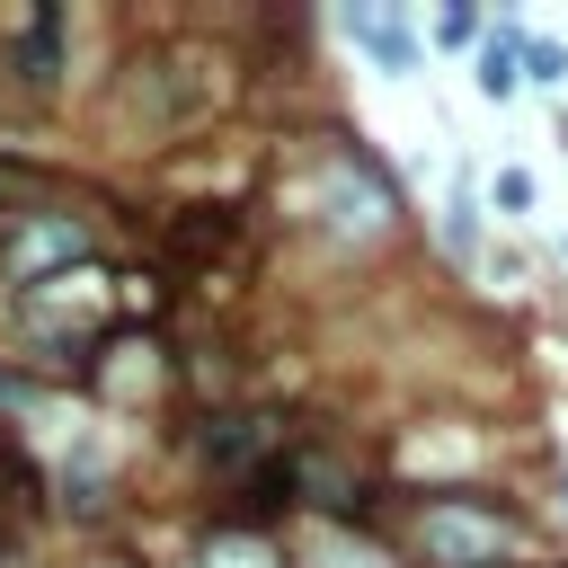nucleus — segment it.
<instances>
[{"label":"nucleus","instance_id":"39448f33","mask_svg":"<svg viewBox=\"0 0 568 568\" xmlns=\"http://www.w3.org/2000/svg\"><path fill=\"white\" fill-rule=\"evenodd\" d=\"M231 240H240V213H222V204H186V213H169V222H160V248H169V257H186V266L231 257Z\"/></svg>","mask_w":568,"mask_h":568},{"label":"nucleus","instance_id":"f257e3e1","mask_svg":"<svg viewBox=\"0 0 568 568\" xmlns=\"http://www.w3.org/2000/svg\"><path fill=\"white\" fill-rule=\"evenodd\" d=\"M222 98V80L204 71V53H133L124 62V80H115V106L124 115H142V124H186V115H204Z\"/></svg>","mask_w":568,"mask_h":568},{"label":"nucleus","instance_id":"6e6552de","mask_svg":"<svg viewBox=\"0 0 568 568\" xmlns=\"http://www.w3.org/2000/svg\"><path fill=\"white\" fill-rule=\"evenodd\" d=\"M470 80H479V98H515V89H524V36L497 27V36L479 44V71H470Z\"/></svg>","mask_w":568,"mask_h":568},{"label":"nucleus","instance_id":"9d476101","mask_svg":"<svg viewBox=\"0 0 568 568\" xmlns=\"http://www.w3.org/2000/svg\"><path fill=\"white\" fill-rule=\"evenodd\" d=\"M204 568H275V550H266L257 532H240V524H231V532H213V550H204Z\"/></svg>","mask_w":568,"mask_h":568},{"label":"nucleus","instance_id":"4468645a","mask_svg":"<svg viewBox=\"0 0 568 568\" xmlns=\"http://www.w3.org/2000/svg\"><path fill=\"white\" fill-rule=\"evenodd\" d=\"M18 399H27V382H18V373H0V408H18Z\"/></svg>","mask_w":568,"mask_h":568},{"label":"nucleus","instance_id":"f03ea898","mask_svg":"<svg viewBox=\"0 0 568 568\" xmlns=\"http://www.w3.org/2000/svg\"><path fill=\"white\" fill-rule=\"evenodd\" d=\"M311 213H320V231H337V240H373L399 204H390V178H382L373 160L337 151V160L320 169V186H311Z\"/></svg>","mask_w":568,"mask_h":568},{"label":"nucleus","instance_id":"ddd939ff","mask_svg":"<svg viewBox=\"0 0 568 568\" xmlns=\"http://www.w3.org/2000/svg\"><path fill=\"white\" fill-rule=\"evenodd\" d=\"M435 36H444V44H470V36H479V18H470V9H444V18H435Z\"/></svg>","mask_w":568,"mask_h":568},{"label":"nucleus","instance_id":"7ed1b4c3","mask_svg":"<svg viewBox=\"0 0 568 568\" xmlns=\"http://www.w3.org/2000/svg\"><path fill=\"white\" fill-rule=\"evenodd\" d=\"M506 532H515L506 515L462 506V497H444V506H426V515H417V541H426V559H435V568H497Z\"/></svg>","mask_w":568,"mask_h":568},{"label":"nucleus","instance_id":"2eb2a0df","mask_svg":"<svg viewBox=\"0 0 568 568\" xmlns=\"http://www.w3.org/2000/svg\"><path fill=\"white\" fill-rule=\"evenodd\" d=\"M559 497H568V470H559Z\"/></svg>","mask_w":568,"mask_h":568},{"label":"nucleus","instance_id":"dca6fc26","mask_svg":"<svg viewBox=\"0 0 568 568\" xmlns=\"http://www.w3.org/2000/svg\"><path fill=\"white\" fill-rule=\"evenodd\" d=\"M98 568H124V559H98Z\"/></svg>","mask_w":568,"mask_h":568},{"label":"nucleus","instance_id":"20e7f679","mask_svg":"<svg viewBox=\"0 0 568 568\" xmlns=\"http://www.w3.org/2000/svg\"><path fill=\"white\" fill-rule=\"evenodd\" d=\"M80 248H89V231H80L71 213H36V222L0 248V266L18 275V293H36V284H44V266H62V275H71V266H80Z\"/></svg>","mask_w":568,"mask_h":568},{"label":"nucleus","instance_id":"423d86ee","mask_svg":"<svg viewBox=\"0 0 568 568\" xmlns=\"http://www.w3.org/2000/svg\"><path fill=\"white\" fill-rule=\"evenodd\" d=\"M18 80H27V89H53V80H62V9H36V18L18 27Z\"/></svg>","mask_w":568,"mask_h":568},{"label":"nucleus","instance_id":"9b49d317","mask_svg":"<svg viewBox=\"0 0 568 568\" xmlns=\"http://www.w3.org/2000/svg\"><path fill=\"white\" fill-rule=\"evenodd\" d=\"M524 80H532V89H559V80H568V53H559L550 36H524Z\"/></svg>","mask_w":568,"mask_h":568},{"label":"nucleus","instance_id":"1a4fd4ad","mask_svg":"<svg viewBox=\"0 0 568 568\" xmlns=\"http://www.w3.org/2000/svg\"><path fill=\"white\" fill-rule=\"evenodd\" d=\"M257 453H266V417H213V426H204V462L248 470Z\"/></svg>","mask_w":568,"mask_h":568},{"label":"nucleus","instance_id":"0eeeda50","mask_svg":"<svg viewBox=\"0 0 568 568\" xmlns=\"http://www.w3.org/2000/svg\"><path fill=\"white\" fill-rule=\"evenodd\" d=\"M346 36H355L382 71H417V44H408V27H399L390 9H346Z\"/></svg>","mask_w":568,"mask_h":568},{"label":"nucleus","instance_id":"f8f14e48","mask_svg":"<svg viewBox=\"0 0 568 568\" xmlns=\"http://www.w3.org/2000/svg\"><path fill=\"white\" fill-rule=\"evenodd\" d=\"M488 195H497L506 213H532V178H524V169H497V178H488Z\"/></svg>","mask_w":568,"mask_h":568}]
</instances>
